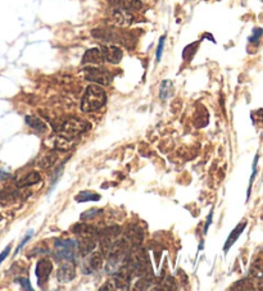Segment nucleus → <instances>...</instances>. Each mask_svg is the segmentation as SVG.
<instances>
[{"instance_id": "nucleus-22", "label": "nucleus", "mask_w": 263, "mask_h": 291, "mask_svg": "<svg viewBox=\"0 0 263 291\" xmlns=\"http://www.w3.org/2000/svg\"><path fill=\"white\" fill-rule=\"evenodd\" d=\"M76 202L78 203H85V202H98L100 200V195L92 192H81L80 194H77L74 196Z\"/></svg>"}, {"instance_id": "nucleus-11", "label": "nucleus", "mask_w": 263, "mask_h": 291, "mask_svg": "<svg viewBox=\"0 0 263 291\" xmlns=\"http://www.w3.org/2000/svg\"><path fill=\"white\" fill-rule=\"evenodd\" d=\"M142 238H144V235H142V228L138 226H128L124 232V238L132 249H136L142 245Z\"/></svg>"}, {"instance_id": "nucleus-28", "label": "nucleus", "mask_w": 263, "mask_h": 291, "mask_svg": "<svg viewBox=\"0 0 263 291\" xmlns=\"http://www.w3.org/2000/svg\"><path fill=\"white\" fill-rule=\"evenodd\" d=\"M163 45H164V36L160 38V45H158V49H157V60H160V56H162V52H163Z\"/></svg>"}, {"instance_id": "nucleus-30", "label": "nucleus", "mask_w": 263, "mask_h": 291, "mask_svg": "<svg viewBox=\"0 0 263 291\" xmlns=\"http://www.w3.org/2000/svg\"><path fill=\"white\" fill-rule=\"evenodd\" d=\"M9 252H10V246H6V249H4V252L2 254H0V263L3 262L4 259L6 258V256H8V254H9Z\"/></svg>"}, {"instance_id": "nucleus-2", "label": "nucleus", "mask_w": 263, "mask_h": 291, "mask_svg": "<svg viewBox=\"0 0 263 291\" xmlns=\"http://www.w3.org/2000/svg\"><path fill=\"white\" fill-rule=\"evenodd\" d=\"M106 102V92L100 88V85H90L86 88V92L82 96L81 109L82 112H95L100 109Z\"/></svg>"}, {"instance_id": "nucleus-16", "label": "nucleus", "mask_w": 263, "mask_h": 291, "mask_svg": "<svg viewBox=\"0 0 263 291\" xmlns=\"http://www.w3.org/2000/svg\"><path fill=\"white\" fill-rule=\"evenodd\" d=\"M96 246V238H81V240L77 242V253L85 256L94 252Z\"/></svg>"}, {"instance_id": "nucleus-18", "label": "nucleus", "mask_w": 263, "mask_h": 291, "mask_svg": "<svg viewBox=\"0 0 263 291\" xmlns=\"http://www.w3.org/2000/svg\"><path fill=\"white\" fill-rule=\"evenodd\" d=\"M56 153L54 150H50V152H46V153L42 154L38 156V160H36V166L40 168H49L56 163Z\"/></svg>"}, {"instance_id": "nucleus-26", "label": "nucleus", "mask_w": 263, "mask_h": 291, "mask_svg": "<svg viewBox=\"0 0 263 291\" xmlns=\"http://www.w3.org/2000/svg\"><path fill=\"white\" fill-rule=\"evenodd\" d=\"M263 35V30L262 28H254L253 30V34H252V36L249 38V42L250 44H256L257 45L258 42H260V38H262Z\"/></svg>"}, {"instance_id": "nucleus-4", "label": "nucleus", "mask_w": 263, "mask_h": 291, "mask_svg": "<svg viewBox=\"0 0 263 291\" xmlns=\"http://www.w3.org/2000/svg\"><path fill=\"white\" fill-rule=\"evenodd\" d=\"M77 242L74 240H56V260L60 262H72L76 258Z\"/></svg>"}, {"instance_id": "nucleus-27", "label": "nucleus", "mask_w": 263, "mask_h": 291, "mask_svg": "<svg viewBox=\"0 0 263 291\" xmlns=\"http://www.w3.org/2000/svg\"><path fill=\"white\" fill-rule=\"evenodd\" d=\"M18 282L21 284L22 288H24V290H32L30 281H28L27 278H18Z\"/></svg>"}, {"instance_id": "nucleus-1", "label": "nucleus", "mask_w": 263, "mask_h": 291, "mask_svg": "<svg viewBox=\"0 0 263 291\" xmlns=\"http://www.w3.org/2000/svg\"><path fill=\"white\" fill-rule=\"evenodd\" d=\"M124 264L130 270L132 276L142 277L146 274H152L148 254L145 250H140L139 248L134 249L132 253L124 256Z\"/></svg>"}, {"instance_id": "nucleus-12", "label": "nucleus", "mask_w": 263, "mask_h": 291, "mask_svg": "<svg viewBox=\"0 0 263 291\" xmlns=\"http://www.w3.org/2000/svg\"><path fill=\"white\" fill-rule=\"evenodd\" d=\"M74 277H76V266L74 264V262L63 263L56 274V278L60 284L71 282Z\"/></svg>"}, {"instance_id": "nucleus-20", "label": "nucleus", "mask_w": 263, "mask_h": 291, "mask_svg": "<svg viewBox=\"0 0 263 291\" xmlns=\"http://www.w3.org/2000/svg\"><path fill=\"white\" fill-rule=\"evenodd\" d=\"M246 222L244 220V222H242L240 224H238L236 227H235V230H234L230 234V236H228V238L226 240V244H225V248H224V250L225 252H228V249H230L231 246H232V244L238 240V238H239L240 235H242V232L244 231V228H246Z\"/></svg>"}, {"instance_id": "nucleus-24", "label": "nucleus", "mask_w": 263, "mask_h": 291, "mask_svg": "<svg viewBox=\"0 0 263 291\" xmlns=\"http://www.w3.org/2000/svg\"><path fill=\"white\" fill-rule=\"evenodd\" d=\"M172 88H174V85L171 84V81H163L162 86H160V99L166 100L167 98H170V95L172 94Z\"/></svg>"}, {"instance_id": "nucleus-6", "label": "nucleus", "mask_w": 263, "mask_h": 291, "mask_svg": "<svg viewBox=\"0 0 263 291\" xmlns=\"http://www.w3.org/2000/svg\"><path fill=\"white\" fill-rule=\"evenodd\" d=\"M84 74H85V78L88 80V81H92V82L98 84V85L102 86L110 85V82H112L113 80L112 74L106 71V70H104V68L89 67L84 71Z\"/></svg>"}, {"instance_id": "nucleus-17", "label": "nucleus", "mask_w": 263, "mask_h": 291, "mask_svg": "<svg viewBox=\"0 0 263 291\" xmlns=\"http://www.w3.org/2000/svg\"><path fill=\"white\" fill-rule=\"evenodd\" d=\"M114 8L128 9V10H139L142 8V3L140 0H110Z\"/></svg>"}, {"instance_id": "nucleus-9", "label": "nucleus", "mask_w": 263, "mask_h": 291, "mask_svg": "<svg viewBox=\"0 0 263 291\" xmlns=\"http://www.w3.org/2000/svg\"><path fill=\"white\" fill-rule=\"evenodd\" d=\"M112 21L113 24L120 27H128L134 22V16L131 14L130 10L122 8H114L112 10Z\"/></svg>"}, {"instance_id": "nucleus-7", "label": "nucleus", "mask_w": 263, "mask_h": 291, "mask_svg": "<svg viewBox=\"0 0 263 291\" xmlns=\"http://www.w3.org/2000/svg\"><path fill=\"white\" fill-rule=\"evenodd\" d=\"M102 264H103V256H102V253L92 252L90 254L85 256L81 268H82V272L85 274H92L100 270Z\"/></svg>"}, {"instance_id": "nucleus-8", "label": "nucleus", "mask_w": 263, "mask_h": 291, "mask_svg": "<svg viewBox=\"0 0 263 291\" xmlns=\"http://www.w3.org/2000/svg\"><path fill=\"white\" fill-rule=\"evenodd\" d=\"M45 144L48 146H50L53 150H62V152H68L71 150L72 148L76 145V142H74V138H64L62 135H58L56 134V136H52L45 142Z\"/></svg>"}, {"instance_id": "nucleus-13", "label": "nucleus", "mask_w": 263, "mask_h": 291, "mask_svg": "<svg viewBox=\"0 0 263 291\" xmlns=\"http://www.w3.org/2000/svg\"><path fill=\"white\" fill-rule=\"evenodd\" d=\"M102 53H103L104 60L112 63V64H118L121 62L122 56H124V52L121 48L114 46V45H106V46L100 48Z\"/></svg>"}, {"instance_id": "nucleus-32", "label": "nucleus", "mask_w": 263, "mask_h": 291, "mask_svg": "<svg viewBox=\"0 0 263 291\" xmlns=\"http://www.w3.org/2000/svg\"><path fill=\"white\" fill-rule=\"evenodd\" d=\"M9 177V174L4 172V170H0V180H6Z\"/></svg>"}, {"instance_id": "nucleus-15", "label": "nucleus", "mask_w": 263, "mask_h": 291, "mask_svg": "<svg viewBox=\"0 0 263 291\" xmlns=\"http://www.w3.org/2000/svg\"><path fill=\"white\" fill-rule=\"evenodd\" d=\"M104 62V56L102 49L92 48L84 54L82 64H102Z\"/></svg>"}, {"instance_id": "nucleus-3", "label": "nucleus", "mask_w": 263, "mask_h": 291, "mask_svg": "<svg viewBox=\"0 0 263 291\" xmlns=\"http://www.w3.org/2000/svg\"><path fill=\"white\" fill-rule=\"evenodd\" d=\"M89 122L84 121V120H78V118L70 117L62 120V121H58V124L54 126V130L58 135H62L64 138H74L80 134L85 132L90 128Z\"/></svg>"}, {"instance_id": "nucleus-21", "label": "nucleus", "mask_w": 263, "mask_h": 291, "mask_svg": "<svg viewBox=\"0 0 263 291\" xmlns=\"http://www.w3.org/2000/svg\"><path fill=\"white\" fill-rule=\"evenodd\" d=\"M26 124L34 128L35 131H40V132H45L46 131V124H44V121H42L40 118L35 117V116H27L26 117Z\"/></svg>"}, {"instance_id": "nucleus-10", "label": "nucleus", "mask_w": 263, "mask_h": 291, "mask_svg": "<svg viewBox=\"0 0 263 291\" xmlns=\"http://www.w3.org/2000/svg\"><path fill=\"white\" fill-rule=\"evenodd\" d=\"M53 270V264L48 258H42L38 260V267H36V276H38V282L40 286H44L45 282L49 280V276Z\"/></svg>"}, {"instance_id": "nucleus-31", "label": "nucleus", "mask_w": 263, "mask_h": 291, "mask_svg": "<svg viewBox=\"0 0 263 291\" xmlns=\"http://www.w3.org/2000/svg\"><path fill=\"white\" fill-rule=\"evenodd\" d=\"M212 216H213V212H210V216H208V218H207V224H206V227H204V232H207L208 227L210 226V222H212Z\"/></svg>"}, {"instance_id": "nucleus-29", "label": "nucleus", "mask_w": 263, "mask_h": 291, "mask_svg": "<svg viewBox=\"0 0 263 291\" xmlns=\"http://www.w3.org/2000/svg\"><path fill=\"white\" fill-rule=\"evenodd\" d=\"M31 236H32V231H30V232L27 234V235H26V238H24V240H22V242H21V244H20V246H18V248H17V250H16V253L18 254V252H20V250H21L22 248H24V245H26V242H28V240H30V238H31Z\"/></svg>"}, {"instance_id": "nucleus-19", "label": "nucleus", "mask_w": 263, "mask_h": 291, "mask_svg": "<svg viewBox=\"0 0 263 291\" xmlns=\"http://www.w3.org/2000/svg\"><path fill=\"white\" fill-rule=\"evenodd\" d=\"M40 181H42L40 174H38V172H35V170H32V172H30V174H27L26 176L22 177V178L17 182V186L21 188H27V186H32V185H35V184L40 182Z\"/></svg>"}, {"instance_id": "nucleus-14", "label": "nucleus", "mask_w": 263, "mask_h": 291, "mask_svg": "<svg viewBox=\"0 0 263 291\" xmlns=\"http://www.w3.org/2000/svg\"><path fill=\"white\" fill-rule=\"evenodd\" d=\"M72 232L76 234L77 236L80 238H98L99 236V230L96 227L92 226V224H74V228H72Z\"/></svg>"}, {"instance_id": "nucleus-25", "label": "nucleus", "mask_w": 263, "mask_h": 291, "mask_svg": "<svg viewBox=\"0 0 263 291\" xmlns=\"http://www.w3.org/2000/svg\"><path fill=\"white\" fill-rule=\"evenodd\" d=\"M102 209H99V208H92V209H89V210H86V212H84L82 214H81V220H92V218H95V217H98V216H100L102 214Z\"/></svg>"}, {"instance_id": "nucleus-5", "label": "nucleus", "mask_w": 263, "mask_h": 291, "mask_svg": "<svg viewBox=\"0 0 263 291\" xmlns=\"http://www.w3.org/2000/svg\"><path fill=\"white\" fill-rule=\"evenodd\" d=\"M92 35L95 38L106 40V42H117V44H122L124 46H131V42H132V38L126 32L113 31V30L110 28H96L92 31Z\"/></svg>"}, {"instance_id": "nucleus-23", "label": "nucleus", "mask_w": 263, "mask_h": 291, "mask_svg": "<svg viewBox=\"0 0 263 291\" xmlns=\"http://www.w3.org/2000/svg\"><path fill=\"white\" fill-rule=\"evenodd\" d=\"M152 274L142 276V280H139V281L136 282L135 286L136 290H146V288H150L152 285H153V276H152Z\"/></svg>"}]
</instances>
